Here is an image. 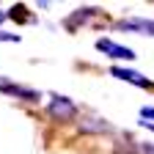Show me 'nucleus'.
<instances>
[{"label": "nucleus", "mask_w": 154, "mask_h": 154, "mask_svg": "<svg viewBox=\"0 0 154 154\" xmlns=\"http://www.w3.org/2000/svg\"><path fill=\"white\" fill-rule=\"evenodd\" d=\"M50 116H52V119L55 121H72L74 119V116H77V105L69 99V96H52V102H50Z\"/></svg>", "instance_id": "f257e3e1"}, {"label": "nucleus", "mask_w": 154, "mask_h": 154, "mask_svg": "<svg viewBox=\"0 0 154 154\" xmlns=\"http://www.w3.org/2000/svg\"><path fill=\"white\" fill-rule=\"evenodd\" d=\"M96 50L116 58V61H135V50H129L124 44H116L113 38H96Z\"/></svg>", "instance_id": "f03ea898"}, {"label": "nucleus", "mask_w": 154, "mask_h": 154, "mask_svg": "<svg viewBox=\"0 0 154 154\" xmlns=\"http://www.w3.org/2000/svg\"><path fill=\"white\" fill-rule=\"evenodd\" d=\"M110 74L113 77H119V80H124V83H132V85H138V88H154V83L151 80H146V77L140 74V72H135V69H124V66H113L110 69Z\"/></svg>", "instance_id": "7ed1b4c3"}, {"label": "nucleus", "mask_w": 154, "mask_h": 154, "mask_svg": "<svg viewBox=\"0 0 154 154\" xmlns=\"http://www.w3.org/2000/svg\"><path fill=\"white\" fill-rule=\"evenodd\" d=\"M0 91L8 94V96H17V99H25V102H38V91L33 88H22V85H17V83H8L6 77H0Z\"/></svg>", "instance_id": "20e7f679"}, {"label": "nucleus", "mask_w": 154, "mask_h": 154, "mask_svg": "<svg viewBox=\"0 0 154 154\" xmlns=\"http://www.w3.org/2000/svg\"><path fill=\"white\" fill-rule=\"evenodd\" d=\"M121 30H132V33H140V36H154V19H138V17H129L119 22Z\"/></svg>", "instance_id": "39448f33"}, {"label": "nucleus", "mask_w": 154, "mask_h": 154, "mask_svg": "<svg viewBox=\"0 0 154 154\" xmlns=\"http://www.w3.org/2000/svg\"><path fill=\"white\" fill-rule=\"evenodd\" d=\"M80 129L83 132H110V124L102 121V119H88V121L80 124Z\"/></svg>", "instance_id": "423d86ee"}, {"label": "nucleus", "mask_w": 154, "mask_h": 154, "mask_svg": "<svg viewBox=\"0 0 154 154\" xmlns=\"http://www.w3.org/2000/svg\"><path fill=\"white\" fill-rule=\"evenodd\" d=\"M88 17H96V8H80L77 14H72V17L66 19V28H74L77 22H85Z\"/></svg>", "instance_id": "0eeeda50"}, {"label": "nucleus", "mask_w": 154, "mask_h": 154, "mask_svg": "<svg viewBox=\"0 0 154 154\" xmlns=\"http://www.w3.org/2000/svg\"><path fill=\"white\" fill-rule=\"evenodd\" d=\"M140 119H143V121L149 119V124H151V121H154V107H140Z\"/></svg>", "instance_id": "6e6552de"}, {"label": "nucleus", "mask_w": 154, "mask_h": 154, "mask_svg": "<svg viewBox=\"0 0 154 154\" xmlns=\"http://www.w3.org/2000/svg\"><path fill=\"white\" fill-rule=\"evenodd\" d=\"M0 42H19V36H17V33H6V30H0Z\"/></svg>", "instance_id": "1a4fd4ad"}, {"label": "nucleus", "mask_w": 154, "mask_h": 154, "mask_svg": "<svg viewBox=\"0 0 154 154\" xmlns=\"http://www.w3.org/2000/svg\"><path fill=\"white\" fill-rule=\"evenodd\" d=\"M140 151H143V154H154V146H151V143H143Z\"/></svg>", "instance_id": "9d476101"}, {"label": "nucleus", "mask_w": 154, "mask_h": 154, "mask_svg": "<svg viewBox=\"0 0 154 154\" xmlns=\"http://www.w3.org/2000/svg\"><path fill=\"white\" fill-rule=\"evenodd\" d=\"M3 19H6V14H3V11H0V22H3Z\"/></svg>", "instance_id": "9b49d317"}]
</instances>
